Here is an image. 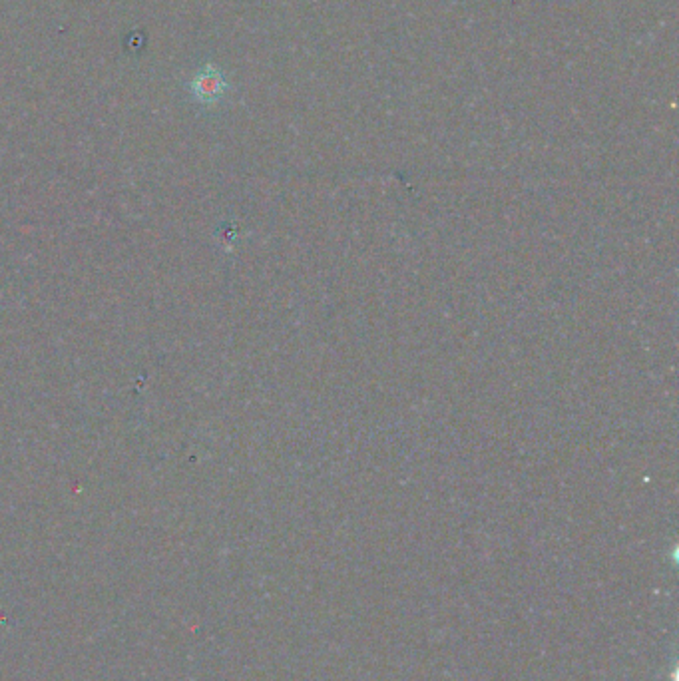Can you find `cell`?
Segmentation results:
<instances>
[{"label": "cell", "mask_w": 679, "mask_h": 681, "mask_svg": "<svg viewBox=\"0 0 679 681\" xmlns=\"http://www.w3.org/2000/svg\"><path fill=\"white\" fill-rule=\"evenodd\" d=\"M192 90H194V96L206 104L218 102L226 92V78L222 76L220 70L208 64L196 74L192 82Z\"/></svg>", "instance_id": "6da1fadb"}]
</instances>
